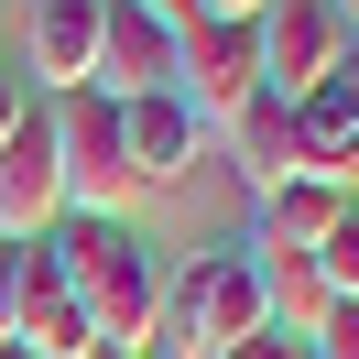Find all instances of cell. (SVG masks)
I'll return each instance as SVG.
<instances>
[{"label": "cell", "instance_id": "obj_1", "mask_svg": "<svg viewBox=\"0 0 359 359\" xmlns=\"http://www.w3.org/2000/svg\"><path fill=\"white\" fill-rule=\"evenodd\" d=\"M272 316H262V262L250 250H207L185 283H163V337L153 348H175V359H218V348H240V337H262Z\"/></svg>", "mask_w": 359, "mask_h": 359}, {"label": "cell", "instance_id": "obj_2", "mask_svg": "<svg viewBox=\"0 0 359 359\" xmlns=\"http://www.w3.org/2000/svg\"><path fill=\"white\" fill-rule=\"evenodd\" d=\"M44 120H55L66 218H120V207L142 196V185H131V153H120V109H109L98 88H66V98H44Z\"/></svg>", "mask_w": 359, "mask_h": 359}, {"label": "cell", "instance_id": "obj_3", "mask_svg": "<svg viewBox=\"0 0 359 359\" xmlns=\"http://www.w3.org/2000/svg\"><path fill=\"white\" fill-rule=\"evenodd\" d=\"M175 98H185V120L218 142L229 120L262 98V44H250V22H175Z\"/></svg>", "mask_w": 359, "mask_h": 359}, {"label": "cell", "instance_id": "obj_4", "mask_svg": "<svg viewBox=\"0 0 359 359\" xmlns=\"http://www.w3.org/2000/svg\"><path fill=\"white\" fill-rule=\"evenodd\" d=\"M250 44H262V98H316L337 76V55H348V11L337 0H272L262 22H250Z\"/></svg>", "mask_w": 359, "mask_h": 359}, {"label": "cell", "instance_id": "obj_5", "mask_svg": "<svg viewBox=\"0 0 359 359\" xmlns=\"http://www.w3.org/2000/svg\"><path fill=\"white\" fill-rule=\"evenodd\" d=\"M76 316L98 327V359H153V337H163V262L142 240H120L109 272L76 283Z\"/></svg>", "mask_w": 359, "mask_h": 359}, {"label": "cell", "instance_id": "obj_6", "mask_svg": "<svg viewBox=\"0 0 359 359\" xmlns=\"http://www.w3.org/2000/svg\"><path fill=\"white\" fill-rule=\"evenodd\" d=\"M55 218H66V175H55V120H44V98H33L22 131L0 142V250L44 240Z\"/></svg>", "mask_w": 359, "mask_h": 359}, {"label": "cell", "instance_id": "obj_7", "mask_svg": "<svg viewBox=\"0 0 359 359\" xmlns=\"http://www.w3.org/2000/svg\"><path fill=\"white\" fill-rule=\"evenodd\" d=\"M109 109H131V98H163L175 88V22H153V11H131V0H109V22H98V76H88Z\"/></svg>", "mask_w": 359, "mask_h": 359}, {"label": "cell", "instance_id": "obj_8", "mask_svg": "<svg viewBox=\"0 0 359 359\" xmlns=\"http://www.w3.org/2000/svg\"><path fill=\"white\" fill-rule=\"evenodd\" d=\"M120 153H131V185H142V196H163V185H185V175H196L207 131L185 120V98L163 88V98H131V109H120Z\"/></svg>", "mask_w": 359, "mask_h": 359}, {"label": "cell", "instance_id": "obj_9", "mask_svg": "<svg viewBox=\"0 0 359 359\" xmlns=\"http://www.w3.org/2000/svg\"><path fill=\"white\" fill-rule=\"evenodd\" d=\"M98 22H109V0H33L22 55H33V76H44V98H66V88L98 76Z\"/></svg>", "mask_w": 359, "mask_h": 359}, {"label": "cell", "instance_id": "obj_10", "mask_svg": "<svg viewBox=\"0 0 359 359\" xmlns=\"http://www.w3.org/2000/svg\"><path fill=\"white\" fill-rule=\"evenodd\" d=\"M348 218V196L337 185H272V196H250V262H305V250H327V229Z\"/></svg>", "mask_w": 359, "mask_h": 359}, {"label": "cell", "instance_id": "obj_11", "mask_svg": "<svg viewBox=\"0 0 359 359\" xmlns=\"http://www.w3.org/2000/svg\"><path fill=\"white\" fill-rule=\"evenodd\" d=\"M218 153L240 163V185H250V196H272V185H305V175H294V109H283V98H250V109L218 131Z\"/></svg>", "mask_w": 359, "mask_h": 359}, {"label": "cell", "instance_id": "obj_12", "mask_svg": "<svg viewBox=\"0 0 359 359\" xmlns=\"http://www.w3.org/2000/svg\"><path fill=\"white\" fill-rule=\"evenodd\" d=\"M0 337L33 348V359H98V327L76 316V294H33V305H11V316H0Z\"/></svg>", "mask_w": 359, "mask_h": 359}, {"label": "cell", "instance_id": "obj_13", "mask_svg": "<svg viewBox=\"0 0 359 359\" xmlns=\"http://www.w3.org/2000/svg\"><path fill=\"white\" fill-rule=\"evenodd\" d=\"M316 283H327L337 305H359V207L327 229V250H316Z\"/></svg>", "mask_w": 359, "mask_h": 359}, {"label": "cell", "instance_id": "obj_14", "mask_svg": "<svg viewBox=\"0 0 359 359\" xmlns=\"http://www.w3.org/2000/svg\"><path fill=\"white\" fill-rule=\"evenodd\" d=\"M305 359H359V305H337V316H327V327H316V337H305Z\"/></svg>", "mask_w": 359, "mask_h": 359}, {"label": "cell", "instance_id": "obj_15", "mask_svg": "<svg viewBox=\"0 0 359 359\" xmlns=\"http://www.w3.org/2000/svg\"><path fill=\"white\" fill-rule=\"evenodd\" d=\"M218 359H305V348H294V337H272V327H262V337H240V348H218Z\"/></svg>", "mask_w": 359, "mask_h": 359}, {"label": "cell", "instance_id": "obj_16", "mask_svg": "<svg viewBox=\"0 0 359 359\" xmlns=\"http://www.w3.org/2000/svg\"><path fill=\"white\" fill-rule=\"evenodd\" d=\"M272 0H196V22H262Z\"/></svg>", "mask_w": 359, "mask_h": 359}, {"label": "cell", "instance_id": "obj_17", "mask_svg": "<svg viewBox=\"0 0 359 359\" xmlns=\"http://www.w3.org/2000/svg\"><path fill=\"white\" fill-rule=\"evenodd\" d=\"M327 88H337V109H348V120H359V44H348V55H337V76H327Z\"/></svg>", "mask_w": 359, "mask_h": 359}, {"label": "cell", "instance_id": "obj_18", "mask_svg": "<svg viewBox=\"0 0 359 359\" xmlns=\"http://www.w3.org/2000/svg\"><path fill=\"white\" fill-rule=\"evenodd\" d=\"M22 109H33V98H22V76H0V142L22 131Z\"/></svg>", "mask_w": 359, "mask_h": 359}, {"label": "cell", "instance_id": "obj_19", "mask_svg": "<svg viewBox=\"0 0 359 359\" xmlns=\"http://www.w3.org/2000/svg\"><path fill=\"white\" fill-rule=\"evenodd\" d=\"M131 11H153V22H196V0H131Z\"/></svg>", "mask_w": 359, "mask_h": 359}, {"label": "cell", "instance_id": "obj_20", "mask_svg": "<svg viewBox=\"0 0 359 359\" xmlns=\"http://www.w3.org/2000/svg\"><path fill=\"white\" fill-rule=\"evenodd\" d=\"M0 359H33V348H11V337H0Z\"/></svg>", "mask_w": 359, "mask_h": 359}]
</instances>
